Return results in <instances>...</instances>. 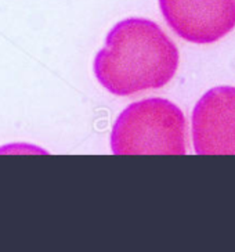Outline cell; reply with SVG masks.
I'll use <instances>...</instances> for the list:
<instances>
[{"label":"cell","instance_id":"3","mask_svg":"<svg viewBox=\"0 0 235 252\" xmlns=\"http://www.w3.org/2000/svg\"><path fill=\"white\" fill-rule=\"evenodd\" d=\"M165 21L177 36L210 45L235 28V0H159Z\"/></svg>","mask_w":235,"mask_h":252},{"label":"cell","instance_id":"1","mask_svg":"<svg viewBox=\"0 0 235 252\" xmlns=\"http://www.w3.org/2000/svg\"><path fill=\"white\" fill-rule=\"evenodd\" d=\"M178 50L161 27L147 18H126L112 27L97 53V81L115 96L161 89L178 69Z\"/></svg>","mask_w":235,"mask_h":252},{"label":"cell","instance_id":"4","mask_svg":"<svg viewBox=\"0 0 235 252\" xmlns=\"http://www.w3.org/2000/svg\"><path fill=\"white\" fill-rule=\"evenodd\" d=\"M194 150L199 156H235V88L207 90L191 117Z\"/></svg>","mask_w":235,"mask_h":252},{"label":"cell","instance_id":"2","mask_svg":"<svg viewBox=\"0 0 235 252\" xmlns=\"http://www.w3.org/2000/svg\"><path fill=\"white\" fill-rule=\"evenodd\" d=\"M187 124L183 111L166 98L152 97L127 105L111 132L117 156H184Z\"/></svg>","mask_w":235,"mask_h":252}]
</instances>
